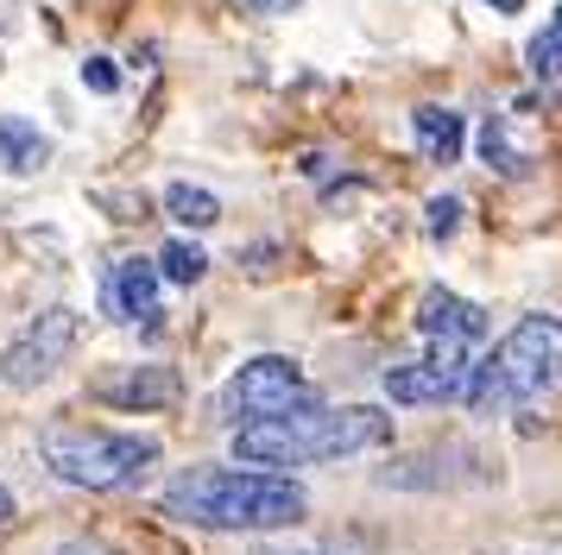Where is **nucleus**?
Instances as JSON below:
<instances>
[{
  "label": "nucleus",
  "mask_w": 562,
  "mask_h": 555,
  "mask_svg": "<svg viewBox=\"0 0 562 555\" xmlns=\"http://www.w3.org/2000/svg\"><path fill=\"white\" fill-rule=\"evenodd\" d=\"M240 13H259V20H272V13H291V7H304V0H228Z\"/></svg>",
  "instance_id": "6ab92c4d"
},
{
  "label": "nucleus",
  "mask_w": 562,
  "mask_h": 555,
  "mask_svg": "<svg viewBox=\"0 0 562 555\" xmlns=\"http://www.w3.org/2000/svg\"><path fill=\"white\" fill-rule=\"evenodd\" d=\"M481 158L493 165V171H506V177H525L531 165H525V151L506 139V121H486L481 126Z\"/></svg>",
  "instance_id": "2eb2a0df"
},
{
  "label": "nucleus",
  "mask_w": 562,
  "mask_h": 555,
  "mask_svg": "<svg viewBox=\"0 0 562 555\" xmlns=\"http://www.w3.org/2000/svg\"><path fill=\"white\" fill-rule=\"evenodd\" d=\"M77 335H82L77 309H38V316L7 341V353H0V378H7L13 392H32V385L57 378V366H64L70 348H77Z\"/></svg>",
  "instance_id": "423d86ee"
},
{
  "label": "nucleus",
  "mask_w": 562,
  "mask_h": 555,
  "mask_svg": "<svg viewBox=\"0 0 562 555\" xmlns=\"http://www.w3.org/2000/svg\"><path fill=\"white\" fill-rule=\"evenodd\" d=\"M304 404H316V385L304 378V366L291 353H254L228 378L222 417L234 429H247V423H266V417H284V410H304Z\"/></svg>",
  "instance_id": "39448f33"
},
{
  "label": "nucleus",
  "mask_w": 562,
  "mask_h": 555,
  "mask_svg": "<svg viewBox=\"0 0 562 555\" xmlns=\"http://www.w3.org/2000/svg\"><path fill=\"white\" fill-rule=\"evenodd\" d=\"M7 518H13V492H7V486H0V524H7Z\"/></svg>",
  "instance_id": "4be33fe9"
},
{
  "label": "nucleus",
  "mask_w": 562,
  "mask_h": 555,
  "mask_svg": "<svg viewBox=\"0 0 562 555\" xmlns=\"http://www.w3.org/2000/svg\"><path fill=\"white\" fill-rule=\"evenodd\" d=\"M525 57H531V76H543V82H557V76H562V7H557V20L531 38Z\"/></svg>",
  "instance_id": "dca6fc26"
},
{
  "label": "nucleus",
  "mask_w": 562,
  "mask_h": 555,
  "mask_svg": "<svg viewBox=\"0 0 562 555\" xmlns=\"http://www.w3.org/2000/svg\"><path fill=\"white\" fill-rule=\"evenodd\" d=\"M45 467H52L64 486H82V492H121V486H139V479L158 467V442L153 435H133V429H95V423H52L45 429Z\"/></svg>",
  "instance_id": "20e7f679"
},
{
  "label": "nucleus",
  "mask_w": 562,
  "mask_h": 555,
  "mask_svg": "<svg viewBox=\"0 0 562 555\" xmlns=\"http://www.w3.org/2000/svg\"><path fill=\"white\" fill-rule=\"evenodd\" d=\"M392 442V410L380 404H304L266 423L234 429V461L259 467V474H291V467H329V461H355Z\"/></svg>",
  "instance_id": "f257e3e1"
},
{
  "label": "nucleus",
  "mask_w": 562,
  "mask_h": 555,
  "mask_svg": "<svg viewBox=\"0 0 562 555\" xmlns=\"http://www.w3.org/2000/svg\"><path fill=\"white\" fill-rule=\"evenodd\" d=\"M57 555H102V550H95V543H64Z\"/></svg>",
  "instance_id": "412c9836"
},
{
  "label": "nucleus",
  "mask_w": 562,
  "mask_h": 555,
  "mask_svg": "<svg viewBox=\"0 0 562 555\" xmlns=\"http://www.w3.org/2000/svg\"><path fill=\"white\" fill-rule=\"evenodd\" d=\"M254 555H329V550H254Z\"/></svg>",
  "instance_id": "5701e85b"
},
{
  "label": "nucleus",
  "mask_w": 562,
  "mask_h": 555,
  "mask_svg": "<svg viewBox=\"0 0 562 555\" xmlns=\"http://www.w3.org/2000/svg\"><path fill=\"white\" fill-rule=\"evenodd\" d=\"M424 227H430V240H449L461 227V196H436L430 215H424Z\"/></svg>",
  "instance_id": "f3484780"
},
{
  "label": "nucleus",
  "mask_w": 562,
  "mask_h": 555,
  "mask_svg": "<svg viewBox=\"0 0 562 555\" xmlns=\"http://www.w3.org/2000/svg\"><path fill=\"white\" fill-rule=\"evenodd\" d=\"M0 165L13 177H32L52 165V139L26 121V114H0Z\"/></svg>",
  "instance_id": "f8f14e48"
},
{
  "label": "nucleus",
  "mask_w": 562,
  "mask_h": 555,
  "mask_svg": "<svg viewBox=\"0 0 562 555\" xmlns=\"http://www.w3.org/2000/svg\"><path fill=\"white\" fill-rule=\"evenodd\" d=\"M153 265H158V284H183V291H190V284H203L209 278V252L196 247V240H171Z\"/></svg>",
  "instance_id": "4468645a"
},
{
  "label": "nucleus",
  "mask_w": 562,
  "mask_h": 555,
  "mask_svg": "<svg viewBox=\"0 0 562 555\" xmlns=\"http://www.w3.org/2000/svg\"><path fill=\"white\" fill-rule=\"evenodd\" d=\"M486 7H493V13H525L531 0H486Z\"/></svg>",
  "instance_id": "aec40b11"
},
{
  "label": "nucleus",
  "mask_w": 562,
  "mask_h": 555,
  "mask_svg": "<svg viewBox=\"0 0 562 555\" xmlns=\"http://www.w3.org/2000/svg\"><path fill=\"white\" fill-rule=\"evenodd\" d=\"M102 309L127 328H158V265L153 259H114L102 278Z\"/></svg>",
  "instance_id": "6e6552de"
},
{
  "label": "nucleus",
  "mask_w": 562,
  "mask_h": 555,
  "mask_svg": "<svg viewBox=\"0 0 562 555\" xmlns=\"http://www.w3.org/2000/svg\"><path fill=\"white\" fill-rule=\"evenodd\" d=\"M417 328L430 335V348H481L486 341V309L481 303H468V297H456V291H442V284H430L424 297H417Z\"/></svg>",
  "instance_id": "1a4fd4ad"
},
{
  "label": "nucleus",
  "mask_w": 562,
  "mask_h": 555,
  "mask_svg": "<svg viewBox=\"0 0 562 555\" xmlns=\"http://www.w3.org/2000/svg\"><path fill=\"white\" fill-rule=\"evenodd\" d=\"M557 378H562V316L531 309V316H518L486 353H474L468 385H461V404L493 423V417H506L518 404L543 398Z\"/></svg>",
  "instance_id": "7ed1b4c3"
},
{
  "label": "nucleus",
  "mask_w": 562,
  "mask_h": 555,
  "mask_svg": "<svg viewBox=\"0 0 562 555\" xmlns=\"http://www.w3.org/2000/svg\"><path fill=\"white\" fill-rule=\"evenodd\" d=\"M165 208H171V222H183V227H215L222 222V196L203 190V183H171V190H165Z\"/></svg>",
  "instance_id": "ddd939ff"
},
{
  "label": "nucleus",
  "mask_w": 562,
  "mask_h": 555,
  "mask_svg": "<svg viewBox=\"0 0 562 555\" xmlns=\"http://www.w3.org/2000/svg\"><path fill=\"white\" fill-rule=\"evenodd\" d=\"M165 511L196 530H240V536H266V530H291L310 518L304 486L291 474H259V467H183L165 486Z\"/></svg>",
  "instance_id": "f03ea898"
},
{
  "label": "nucleus",
  "mask_w": 562,
  "mask_h": 555,
  "mask_svg": "<svg viewBox=\"0 0 562 555\" xmlns=\"http://www.w3.org/2000/svg\"><path fill=\"white\" fill-rule=\"evenodd\" d=\"M468 366H474V353H468V348H430L424 360L385 366V398L405 404V410L456 404V398H461V385H468Z\"/></svg>",
  "instance_id": "0eeeda50"
},
{
  "label": "nucleus",
  "mask_w": 562,
  "mask_h": 555,
  "mask_svg": "<svg viewBox=\"0 0 562 555\" xmlns=\"http://www.w3.org/2000/svg\"><path fill=\"white\" fill-rule=\"evenodd\" d=\"M411 133H417V151L430 158V165H461V146H468V126H461L456 107H411Z\"/></svg>",
  "instance_id": "9b49d317"
},
{
  "label": "nucleus",
  "mask_w": 562,
  "mask_h": 555,
  "mask_svg": "<svg viewBox=\"0 0 562 555\" xmlns=\"http://www.w3.org/2000/svg\"><path fill=\"white\" fill-rule=\"evenodd\" d=\"M82 82H89L95 95H114V82H121V76H114V64H108V57H89V64H82Z\"/></svg>",
  "instance_id": "a211bd4d"
},
{
  "label": "nucleus",
  "mask_w": 562,
  "mask_h": 555,
  "mask_svg": "<svg viewBox=\"0 0 562 555\" xmlns=\"http://www.w3.org/2000/svg\"><path fill=\"white\" fill-rule=\"evenodd\" d=\"M178 373L171 366H133V373H114L102 378V398L114 410H171L178 404Z\"/></svg>",
  "instance_id": "9d476101"
}]
</instances>
